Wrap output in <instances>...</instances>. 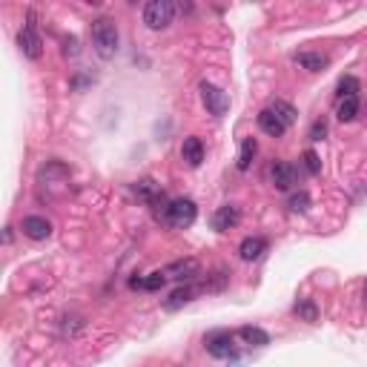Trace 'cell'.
I'll use <instances>...</instances> for the list:
<instances>
[{
  "mask_svg": "<svg viewBox=\"0 0 367 367\" xmlns=\"http://www.w3.org/2000/svg\"><path fill=\"white\" fill-rule=\"evenodd\" d=\"M255 152H259V143H255V138H244L241 141V150H238V169L247 172L252 167Z\"/></svg>",
  "mask_w": 367,
  "mask_h": 367,
  "instance_id": "18",
  "label": "cell"
},
{
  "mask_svg": "<svg viewBox=\"0 0 367 367\" xmlns=\"http://www.w3.org/2000/svg\"><path fill=\"white\" fill-rule=\"evenodd\" d=\"M63 55H78V40L75 38L63 40Z\"/></svg>",
  "mask_w": 367,
  "mask_h": 367,
  "instance_id": "27",
  "label": "cell"
},
{
  "mask_svg": "<svg viewBox=\"0 0 367 367\" xmlns=\"http://www.w3.org/2000/svg\"><path fill=\"white\" fill-rule=\"evenodd\" d=\"M167 279H178V281H189V279H196L201 273V267L196 259H184V261H172L167 270Z\"/></svg>",
  "mask_w": 367,
  "mask_h": 367,
  "instance_id": "9",
  "label": "cell"
},
{
  "mask_svg": "<svg viewBox=\"0 0 367 367\" xmlns=\"http://www.w3.org/2000/svg\"><path fill=\"white\" fill-rule=\"evenodd\" d=\"M350 95H359V81L347 75V78H342V81H339V101L350 98Z\"/></svg>",
  "mask_w": 367,
  "mask_h": 367,
  "instance_id": "23",
  "label": "cell"
},
{
  "mask_svg": "<svg viewBox=\"0 0 367 367\" xmlns=\"http://www.w3.org/2000/svg\"><path fill=\"white\" fill-rule=\"evenodd\" d=\"M167 284V273H150L147 279H132L130 287H141V290H161Z\"/></svg>",
  "mask_w": 367,
  "mask_h": 367,
  "instance_id": "21",
  "label": "cell"
},
{
  "mask_svg": "<svg viewBox=\"0 0 367 367\" xmlns=\"http://www.w3.org/2000/svg\"><path fill=\"white\" fill-rule=\"evenodd\" d=\"M155 218L161 224L172 227V230H187L196 224L198 218V206L193 198H172V201H164L161 206L155 210Z\"/></svg>",
  "mask_w": 367,
  "mask_h": 367,
  "instance_id": "1",
  "label": "cell"
},
{
  "mask_svg": "<svg viewBox=\"0 0 367 367\" xmlns=\"http://www.w3.org/2000/svg\"><path fill=\"white\" fill-rule=\"evenodd\" d=\"M118 43H121V38H118L115 21H109V18L92 21V46H95V52H98V58H104V60L115 58Z\"/></svg>",
  "mask_w": 367,
  "mask_h": 367,
  "instance_id": "2",
  "label": "cell"
},
{
  "mask_svg": "<svg viewBox=\"0 0 367 367\" xmlns=\"http://www.w3.org/2000/svg\"><path fill=\"white\" fill-rule=\"evenodd\" d=\"M238 218H241V215H238V206H233V204L218 206L215 215H213V230L227 233V230H233L238 224Z\"/></svg>",
  "mask_w": 367,
  "mask_h": 367,
  "instance_id": "11",
  "label": "cell"
},
{
  "mask_svg": "<svg viewBox=\"0 0 367 367\" xmlns=\"http://www.w3.org/2000/svg\"><path fill=\"white\" fill-rule=\"evenodd\" d=\"M198 296V287H178L167 301H164V307L167 310H178V307H184V305H189Z\"/></svg>",
  "mask_w": 367,
  "mask_h": 367,
  "instance_id": "15",
  "label": "cell"
},
{
  "mask_svg": "<svg viewBox=\"0 0 367 367\" xmlns=\"http://www.w3.org/2000/svg\"><path fill=\"white\" fill-rule=\"evenodd\" d=\"M296 63L298 67H305L307 72H322L327 67V55H322V52H301V55H296Z\"/></svg>",
  "mask_w": 367,
  "mask_h": 367,
  "instance_id": "17",
  "label": "cell"
},
{
  "mask_svg": "<svg viewBox=\"0 0 367 367\" xmlns=\"http://www.w3.org/2000/svg\"><path fill=\"white\" fill-rule=\"evenodd\" d=\"M18 46H21V52H23L29 60H40V55H43V40H40V35H38L35 12H29V23L21 29Z\"/></svg>",
  "mask_w": 367,
  "mask_h": 367,
  "instance_id": "4",
  "label": "cell"
},
{
  "mask_svg": "<svg viewBox=\"0 0 367 367\" xmlns=\"http://www.w3.org/2000/svg\"><path fill=\"white\" fill-rule=\"evenodd\" d=\"M135 193H138L141 201H147V204H152V206H161V204L167 201V196L161 193V187H158L152 178H141V181L135 184Z\"/></svg>",
  "mask_w": 367,
  "mask_h": 367,
  "instance_id": "10",
  "label": "cell"
},
{
  "mask_svg": "<svg viewBox=\"0 0 367 367\" xmlns=\"http://www.w3.org/2000/svg\"><path fill=\"white\" fill-rule=\"evenodd\" d=\"M206 353H210L213 359H233L235 356V344H233V333L227 330H218V333H210L204 342Z\"/></svg>",
  "mask_w": 367,
  "mask_h": 367,
  "instance_id": "6",
  "label": "cell"
},
{
  "mask_svg": "<svg viewBox=\"0 0 367 367\" xmlns=\"http://www.w3.org/2000/svg\"><path fill=\"white\" fill-rule=\"evenodd\" d=\"M270 181H273L276 189H293L298 184V169L293 164H273V169H270Z\"/></svg>",
  "mask_w": 367,
  "mask_h": 367,
  "instance_id": "7",
  "label": "cell"
},
{
  "mask_svg": "<svg viewBox=\"0 0 367 367\" xmlns=\"http://www.w3.org/2000/svg\"><path fill=\"white\" fill-rule=\"evenodd\" d=\"M175 18V3L172 0H150L147 6H143V23L150 29H167Z\"/></svg>",
  "mask_w": 367,
  "mask_h": 367,
  "instance_id": "3",
  "label": "cell"
},
{
  "mask_svg": "<svg viewBox=\"0 0 367 367\" xmlns=\"http://www.w3.org/2000/svg\"><path fill=\"white\" fill-rule=\"evenodd\" d=\"M359 115V95H350V98H342L339 101V106H336V118L342 121V123H347V121H353Z\"/></svg>",
  "mask_w": 367,
  "mask_h": 367,
  "instance_id": "19",
  "label": "cell"
},
{
  "mask_svg": "<svg viewBox=\"0 0 367 367\" xmlns=\"http://www.w3.org/2000/svg\"><path fill=\"white\" fill-rule=\"evenodd\" d=\"M267 109H270V113H276V115L284 121V126H293V123H296V115H298V113H296L293 104H287V101H279V98H276V101H270Z\"/></svg>",
  "mask_w": 367,
  "mask_h": 367,
  "instance_id": "20",
  "label": "cell"
},
{
  "mask_svg": "<svg viewBox=\"0 0 367 367\" xmlns=\"http://www.w3.org/2000/svg\"><path fill=\"white\" fill-rule=\"evenodd\" d=\"M201 101L206 106V113H210L213 118H221V115H227V109H230V98H227V92L224 89H218L215 84H206L201 81Z\"/></svg>",
  "mask_w": 367,
  "mask_h": 367,
  "instance_id": "5",
  "label": "cell"
},
{
  "mask_svg": "<svg viewBox=\"0 0 367 367\" xmlns=\"http://www.w3.org/2000/svg\"><path fill=\"white\" fill-rule=\"evenodd\" d=\"M296 313H298L301 318H305V322H316V318H318V310H316V305H313L310 298L298 301V305H296Z\"/></svg>",
  "mask_w": 367,
  "mask_h": 367,
  "instance_id": "24",
  "label": "cell"
},
{
  "mask_svg": "<svg viewBox=\"0 0 367 367\" xmlns=\"http://www.w3.org/2000/svg\"><path fill=\"white\" fill-rule=\"evenodd\" d=\"M23 235H29L32 241H46L52 235V224L43 215H29L23 218Z\"/></svg>",
  "mask_w": 367,
  "mask_h": 367,
  "instance_id": "8",
  "label": "cell"
},
{
  "mask_svg": "<svg viewBox=\"0 0 367 367\" xmlns=\"http://www.w3.org/2000/svg\"><path fill=\"white\" fill-rule=\"evenodd\" d=\"M305 167H307L310 175H318V172H322V161H318V155H316L313 150L305 152Z\"/></svg>",
  "mask_w": 367,
  "mask_h": 367,
  "instance_id": "25",
  "label": "cell"
},
{
  "mask_svg": "<svg viewBox=\"0 0 367 367\" xmlns=\"http://www.w3.org/2000/svg\"><path fill=\"white\" fill-rule=\"evenodd\" d=\"M287 206H290L293 213H307V210H310V196L305 193V189H298V193H293V196H290Z\"/></svg>",
  "mask_w": 367,
  "mask_h": 367,
  "instance_id": "22",
  "label": "cell"
},
{
  "mask_svg": "<svg viewBox=\"0 0 367 367\" xmlns=\"http://www.w3.org/2000/svg\"><path fill=\"white\" fill-rule=\"evenodd\" d=\"M181 158H184V164H187V167H193V169L201 167V161H204V143H201V138H196V135L184 138Z\"/></svg>",
  "mask_w": 367,
  "mask_h": 367,
  "instance_id": "12",
  "label": "cell"
},
{
  "mask_svg": "<svg viewBox=\"0 0 367 367\" xmlns=\"http://www.w3.org/2000/svg\"><path fill=\"white\" fill-rule=\"evenodd\" d=\"M259 130H261L264 135H270V138H281V135L287 132V126H284V121H281L276 113H270V109H261V113H259Z\"/></svg>",
  "mask_w": 367,
  "mask_h": 367,
  "instance_id": "13",
  "label": "cell"
},
{
  "mask_svg": "<svg viewBox=\"0 0 367 367\" xmlns=\"http://www.w3.org/2000/svg\"><path fill=\"white\" fill-rule=\"evenodd\" d=\"M264 252H267V238H259V235L244 238L241 247H238V255H241L244 261H255V259H261Z\"/></svg>",
  "mask_w": 367,
  "mask_h": 367,
  "instance_id": "14",
  "label": "cell"
},
{
  "mask_svg": "<svg viewBox=\"0 0 367 367\" xmlns=\"http://www.w3.org/2000/svg\"><path fill=\"white\" fill-rule=\"evenodd\" d=\"M238 336L244 339V344L250 347H267L270 344V336L261 330V327H252V324H244L241 330H238Z\"/></svg>",
  "mask_w": 367,
  "mask_h": 367,
  "instance_id": "16",
  "label": "cell"
},
{
  "mask_svg": "<svg viewBox=\"0 0 367 367\" xmlns=\"http://www.w3.org/2000/svg\"><path fill=\"white\" fill-rule=\"evenodd\" d=\"M327 135V123L324 121H316L313 126H310V141H322Z\"/></svg>",
  "mask_w": 367,
  "mask_h": 367,
  "instance_id": "26",
  "label": "cell"
}]
</instances>
